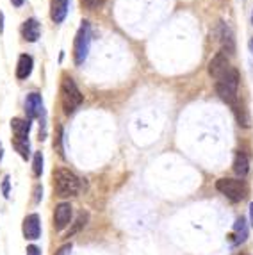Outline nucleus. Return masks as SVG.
<instances>
[{
	"label": "nucleus",
	"instance_id": "f257e3e1",
	"mask_svg": "<svg viewBox=\"0 0 253 255\" xmlns=\"http://www.w3.org/2000/svg\"><path fill=\"white\" fill-rule=\"evenodd\" d=\"M80 189H82V182L73 171L64 170V168L54 171V191L59 198L77 196Z\"/></svg>",
	"mask_w": 253,
	"mask_h": 255
},
{
	"label": "nucleus",
	"instance_id": "f03ea898",
	"mask_svg": "<svg viewBox=\"0 0 253 255\" xmlns=\"http://www.w3.org/2000/svg\"><path fill=\"white\" fill-rule=\"evenodd\" d=\"M237 88H239V72L236 68H230L221 79L216 81V91L223 102L236 106L237 104Z\"/></svg>",
	"mask_w": 253,
	"mask_h": 255
},
{
	"label": "nucleus",
	"instance_id": "7ed1b4c3",
	"mask_svg": "<svg viewBox=\"0 0 253 255\" xmlns=\"http://www.w3.org/2000/svg\"><path fill=\"white\" fill-rule=\"evenodd\" d=\"M84 97L80 93V90L77 88L75 81L72 77L64 75L63 82H61V102H63V109L66 115H73L77 109L80 107Z\"/></svg>",
	"mask_w": 253,
	"mask_h": 255
},
{
	"label": "nucleus",
	"instance_id": "20e7f679",
	"mask_svg": "<svg viewBox=\"0 0 253 255\" xmlns=\"http://www.w3.org/2000/svg\"><path fill=\"white\" fill-rule=\"evenodd\" d=\"M89 47H91V25L89 21H82L79 27V32L75 36V43H73V59L75 64H82L88 59Z\"/></svg>",
	"mask_w": 253,
	"mask_h": 255
},
{
	"label": "nucleus",
	"instance_id": "39448f33",
	"mask_svg": "<svg viewBox=\"0 0 253 255\" xmlns=\"http://www.w3.org/2000/svg\"><path fill=\"white\" fill-rule=\"evenodd\" d=\"M216 189L225 195L230 202L237 204V202L245 200L246 195H248V187H246L245 180H237V179H220L216 182Z\"/></svg>",
	"mask_w": 253,
	"mask_h": 255
},
{
	"label": "nucleus",
	"instance_id": "423d86ee",
	"mask_svg": "<svg viewBox=\"0 0 253 255\" xmlns=\"http://www.w3.org/2000/svg\"><path fill=\"white\" fill-rule=\"evenodd\" d=\"M230 68H232V66H230V61H228L227 54H225L223 50L218 52L211 59V63H209V73H211V77H214L216 81L221 79Z\"/></svg>",
	"mask_w": 253,
	"mask_h": 255
},
{
	"label": "nucleus",
	"instance_id": "0eeeda50",
	"mask_svg": "<svg viewBox=\"0 0 253 255\" xmlns=\"http://www.w3.org/2000/svg\"><path fill=\"white\" fill-rule=\"evenodd\" d=\"M23 236L30 241L39 239V236H41V220H39L38 214L25 216V220H23Z\"/></svg>",
	"mask_w": 253,
	"mask_h": 255
},
{
	"label": "nucleus",
	"instance_id": "6e6552de",
	"mask_svg": "<svg viewBox=\"0 0 253 255\" xmlns=\"http://www.w3.org/2000/svg\"><path fill=\"white\" fill-rule=\"evenodd\" d=\"M70 220H72V205L70 204H59L55 205L54 211V229L55 230H63L64 227L70 225Z\"/></svg>",
	"mask_w": 253,
	"mask_h": 255
},
{
	"label": "nucleus",
	"instance_id": "1a4fd4ad",
	"mask_svg": "<svg viewBox=\"0 0 253 255\" xmlns=\"http://www.w3.org/2000/svg\"><path fill=\"white\" fill-rule=\"evenodd\" d=\"M25 113L29 120H36L43 116V98L39 93H30L25 100Z\"/></svg>",
	"mask_w": 253,
	"mask_h": 255
},
{
	"label": "nucleus",
	"instance_id": "9d476101",
	"mask_svg": "<svg viewBox=\"0 0 253 255\" xmlns=\"http://www.w3.org/2000/svg\"><path fill=\"white\" fill-rule=\"evenodd\" d=\"M39 34H41V25H39V21L36 18H29V20L23 21V25H21V36L23 39L29 43L38 41Z\"/></svg>",
	"mask_w": 253,
	"mask_h": 255
},
{
	"label": "nucleus",
	"instance_id": "9b49d317",
	"mask_svg": "<svg viewBox=\"0 0 253 255\" xmlns=\"http://www.w3.org/2000/svg\"><path fill=\"white\" fill-rule=\"evenodd\" d=\"M68 5H70V0H52V2H50V18H52V21H55V23H61V21L66 18Z\"/></svg>",
	"mask_w": 253,
	"mask_h": 255
},
{
	"label": "nucleus",
	"instance_id": "f8f14e48",
	"mask_svg": "<svg viewBox=\"0 0 253 255\" xmlns=\"http://www.w3.org/2000/svg\"><path fill=\"white\" fill-rule=\"evenodd\" d=\"M220 41H221V47H223L225 54H232L236 50V41H234V34H232V29L221 21L220 25Z\"/></svg>",
	"mask_w": 253,
	"mask_h": 255
},
{
	"label": "nucleus",
	"instance_id": "ddd939ff",
	"mask_svg": "<svg viewBox=\"0 0 253 255\" xmlns=\"http://www.w3.org/2000/svg\"><path fill=\"white\" fill-rule=\"evenodd\" d=\"M11 128H13V134H14L13 139H29V132H30L29 120H21V118L11 120Z\"/></svg>",
	"mask_w": 253,
	"mask_h": 255
},
{
	"label": "nucleus",
	"instance_id": "4468645a",
	"mask_svg": "<svg viewBox=\"0 0 253 255\" xmlns=\"http://www.w3.org/2000/svg\"><path fill=\"white\" fill-rule=\"evenodd\" d=\"M32 66H34V61L30 55L23 54L20 55V59H18V66H16V77L18 79H27V77L32 73Z\"/></svg>",
	"mask_w": 253,
	"mask_h": 255
},
{
	"label": "nucleus",
	"instance_id": "2eb2a0df",
	"mask_svg": "<svg viewBox=\"0 0 253 255\" xmlns=\"http://www.w3.org/2000/svg\"><path fill=\"white\" fill-rule=\"evenodd\" d=\"M234 171H236L237 177H246L250 171V162H248V157H246L243 152H237L236 153V159H234Z\"/></svg>",
	"mask_w": 253,
	"mask_h": 255
},
{
	"label": "nucleus",
	"instance_id": "dca6fc26",
	"mask_svg": "<svg viewBox=\"0 0 253 255\" xmlns=\"http://www.w3.org/2000/svg\"><path fill=\"white\" fill-rule=\"evenodd\" d=\"M234 230H236V239H234V245H243V243L246 241V238H248V225H246L245 218H239V220L236 221V227H234Z\"/></svg>",
	"mask_w": 253,
	"mask_h": 255
},
{
	"label": "nucleus",
	"instance_id": "f3484780",
	"mask_svg": "<svg viewBox=\"0 0 253 255\" xmlns=\"http://www.w3.org/2000/svg\"><path fill=\"white\" fill-rule=\"evenodd\" d=\"M232 109H234V113H236V118H237V122H239V125L250 127V116H248V113H246L245 106H241L239 100H237V104L232 106Z\"/></svg>",
	"mask_w": 253,
	"mask_h": 255
},
{
	"label": "nucleus",
	"instance_id": "a211bd4d",
	"mask_svg": "<svg viewBox=\"0 0 253 255\" xmlns=\"http://www.w3.org/2000/svg\"><path fill=\"white\" fill-rule=\"evenodd\" d=\"M13 146L16 148V152L20 153L21 159H29V155H30L29 139H13Z\"/></svg>",
	"mask_w": 253,
	"mask_h": 255
},
{
	"label": "nucleus",
	"instance_id": "6ab92c4d",
	"mask_svg": "<svg viewBox=\"0 0 253 255\" xmlns=\"http://www.w3.org/2000/svg\"><path fill=\"white\" fill-rule=\"evenodd\" d=\"M86 221H88V213H80L79 218H77V221H75V225H73L72 229L68 230L66 238H72L73 234H77V232H79V230L86 225Z\"/></svg>",
	"mask_w": 253,
	"mask_h": 255
},
{
	"label": "nucleus",
	"instance_id": "aec40b11",
	"mask_svg": "<svg viewBox=\"0 0 253 255\" xmlns=\"http://www.w3.org/2000/svg\"><path fill=\"white\" fill-rule=\"evenodd\" d=\"M32 170H34V177H41V173H43V155H41V152L34 153Z\"/></svg>",
	"mask_w": 253,
	"mask_h": 255
},
{
	"label": "nucleus",
	"instance_id": "412c9836",
	"mask_svg": "<svg viewBox=\"0 0 253 255\" xmlns=\"http://www.w3.org/2000/svg\"><path fill=\"white\" fill-rule=\"evenodd\" d=\"M80 2H82V5L86 9H98L106 0H80Z\"/></svg>",
	"mask_w": 253,
	"mask_h": 255
},
{
	"label": "nucleus",
	"instance_id": "4be33fe9",
	"mask_svg": "<svg viewBox=\"0 0 253 255\" xmlns=\"http://www.w3.org/2000/svg\"><path fill=\"white\" fill-rule=\"evenodd\" d=\"M41 196H43V187L38 184V186L34 187V202H36V204H38V202L41 200Z\"/></svg>",
	"mask_w": 253,
	"mask_h": 255
},
{
	"label": "nucleus",
	"instance_id": "5701e85b",
	"mask_svg": "<svg viewBox=\"0 0 253 255\" xmlns=\"http://www.w3.org/2000/svg\"><path fill=\"white\" fill-rule=\"evenodd\" d=\"M70 252H72V245H64L55 252V255H70Z\"/></svg>",
	"mask_w": 253,
	"mask_h": 255
},
{
	"label": "nucleus",
	"instance_id": "b1692460",
	"mask_svg": "<svg viewBox=\"0 0 253 255\" xmlns=\"http://www.w3.org/2000/svg\"><path fill=\"white\" fill-rule=\"evenodd\" d=\"M27 255H41V250L38 247L30 245V247H27Z\"/></svg>",
	"mask_w": 253,
	"mask_h": 255
},
{
	"label": "nucleus",
	"instance_id": "393cba45",
	"mask_svg": "<svg viewBox=\"0 0 253 255\" xmlns=\"http://www.w3.org/2000/svg\"><path fill=\"white\" fill-rule=\"evenodd\" d=\"M4 195L9 196V179H7V177L4 179Z\"/></svg>",
	"mask_w": 253,
	"mask_h": 255
},
{
	"label": "nucleus",
	"instance_id": "a878e982",
	"mask_svg": "<svg viewBox=\"0 0 253 255\" xmlns=\"http://www.w3.org/2000/svg\"><path fill=\"white\" fill-rule=\"evenodd\" d=\"M0 32H4V14L0 11Z\"/></svg>",
	"mask_w": 253,
	"mask_h": 255
},
{
	"label": "nucleus",
	"instance_id": "bb28decb",
	"mask_svg": "<svg viewBox=\"0 0 253 255\" xmlns=\"http://www.w3.org/2000/svg\"><path fill=\"white\" fill-rule=\"evenodd\" d=\"M9 2H11L13 5H16V7H20V5L23 4V0H9Z\"/></svg>",
	"mask_w": 253,
	"mask_h": 255
},
{
	"label": "nucleus",
	"instance_id": "cd10ccee",
	"mask_svg": "<svg viewBox=\"0 0 253 255\" xmlns=\"http://www.w3.org/2000/svg\"><path fill=\"white\" fill-rule=\"evenodd\" d=\"M250 225H253V204L250 205Z\"/></svg>",
	"mask_w": 253,
	"mask_h": 255
},
{
	"label": "nucleus",
	"instance_id": "c85d7f7f",
	"mask_svg": "<svg viewBox=\"0 0 253 255\" xmlns=\"http://www.w3.org/2000/svg\"><path fill=\"white\" fill-rule=\"evenodd\" d=\"M2 155H4V148H2V145H0V161H2Z\"/></svg>",
	"mask_w": 253,
	"mask_h": 255
},
{
	"label": "nucleus",
	"instance_id": "c756f323",
	"mask_svg": "<svg viewBox=\"0 0 253 255\" xmlns=\"http://www.w3.org/2000/svg\"><path fill=\"white\" fill-rule=\"evenodd\" d=\"M252 21H253V14H252Z\"/></svg>",
	"mask_w": 253,
	"mask_h": 255
},
{
	"label": "nucleus",
	"instance_id": "7c9ffc66",
	"mask_svg": "<svg viewBox=\"0 0 253 255\" xmlns=\"http://www.w3.org/2000/svg\"><path fill=\"white\" fill-rule=\"evenodd\" d=\"M239 255H246V254H239Z\"/></svg>",
	"mask_w": 253,
	"mask_h": 255
},
{
	"label": "nucleus",
	"instance_id": "2f4dec72",
	"mask_svg": "<svg viewBox=\"0 0 253 255\" xmlns=\"http://www.w3.org/2000/svg\"><path fill=\"white\" fill-rule=\"evenodd\" d=\"M252 47H253V41H252Z\"/></svg>",
	"mask_w": 253,
	"mask_h": 255
}]
</instances>
